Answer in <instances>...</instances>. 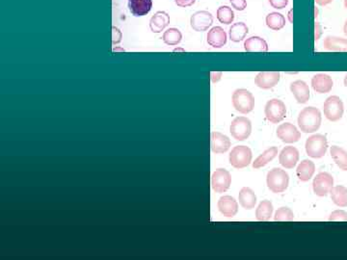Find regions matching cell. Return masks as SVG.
<instances>
[{"mask_svg": "<svg viewBox=\"0 0 347 260\" xmlns=\"http://www.w3.org/2000/svg\"><path fill=\"white\" fill-rule=\"evenodd\" d=\"M297 122L301 131L304 133H314L319 129L322 122V116L317 108L310 106L304 108L299 113Z\"/></svg>", "mask_w": 347, "mask_h": 260, "instance_id": "obj_1", "label": "cell"}, {"mask_svg": "<svg viewBox=\"0 0 347 260\" xmlns=\"http://www.w3.org/2000/svg\"><path fill=\"white\" fill-rule=\"evenodd\" d=\"M267 187L275 194L283 193L290 183V177L288 172L280 168H274L268 171L267 177Z\"/></svg>", "mask_w": 347, "mask_h": 260, "instance_id": "obj_2", "label": "cell"}, {"mask_svg": "<svg viewBox=\"0 0 347 260\" xmlns=\"http://www.w3.org/2000/svg\"><path fill=\"white\" fill-rule=\"evenodd\" d=\"M232 101L234 109L241 114H248L255 108V98L248 90H235L232 97Z\"/></svg>", "mask_w": 347, "mask_h": 260, "instance_id": "obj_3", "label": "cell"}, {"mask_svg": "<svg viewBox=\"0 0 347 260\" xmlns=\"http://www.w3.org/2000/svg\"><path fill=\"white\" fill-rule=\"evenodd\" d=\"M306 153L312 158H321L328 149V141L322 134H315L306 141Z\"/></svg>", "mask_w": 347, "mask_h": 260, "instance_id": "obj_4", "label": "cell"}, {"mask_svg": "<svg viewBox=\"0 0 347 260\" xmlns=\"http://www.w3.org/2000/svg\"><path fill=\"white\" fill-rule=\"evenodd\" d=\"M323 112L326 119L330 122H338L342 118L344 112L342 100L338 96H331L326 98L323 104Z\"/></svg>", "mask_w": 347, "mask_h": 260, "instance_id": "obj_5", "label": "cell"}, {"mask_svg": "<svg viewBox=\"0 0 347 260\" xmlns=\"http://www.w3.org/2000/svg\"><path fill=\"white\" fill-rule=\"evenodd\" d=\"M264 114L267 121L272 123H279L285 118L287 107L281 99L272 98L268 100L266 104Z\"/></svg>", "mask_w": 347, "mask_h": 260, "instance_id": "obj_6", "label": "cell"}, {"mask_svg": "<svg viewBox=\"0 0 347 260\" xmlns=\"http://www.w3.org/2000/svg\"><path fill=\"white\" fill-rule=\"evenodd\" d=\"M252 157V150L248 146H236L232 149L229 161L235 169H243L250 165Z\"/></svg>", "mask_w": 347, "mask_h": 260, "instance_id": "obj_7", "label": "cell"}, {"mask_svg": "<svg viewBox=\"0 0 347 260\" xmlns=\"http://www.w3.org/2000/svg\"><path fill=\"white\" fill-rule=\"evenodd\" d=\"M230 132L236 141H244L249 138L252 132V123L246 117H237L231 123Z\"/></svg>", "mask_w": 347, "mask_h": 260, "instance_id": "obj_8", "label": "cell"}, {"mask_svg": "<svg viewBox=\"0 0 347 260\" xmlns=\"http://www.w3.org/2000/svg\"><path fill=\"white\" fill-rule=\"evenodd\" d=\"M334 187V179L329 172L321 171L316 175L313 181V189L316 196L326 197Z\"/></svg>", "mask_w": 347, "mask_h": 260, "instance_id": "obj_9", "label": "cell"}, {"mask_svg": "<svg viewBox=\"0 0 347 260\" xmlns=\"http://www.w3.org/2000/svg\"><path fill=\"white\" fill-rule=\"evenodd\" d=\"M232 184V176L225 169H217L211 176V188L216 193H225Z\"/></svg>", "mask_w": 347, "mask_h": 260, "instance_id": "obj_10", "label": "cell"}, {"mask_svg": "<svg viewBox=\"0 0 347 260\" xmlns=\"http://www.w3.org/2000/svg\"><path fill=\"white\" fill-rule=\"evenodd\" d=\"M213 24V16L209 11H198L190 17V25L197 32L207 31Z\"/></svg>", "mask_w": 347, "mask_h": 260, "instance_id": "obj_11", "label": "cell"}, {"mask_svg": "<svg viewBox=\"0 0 347 260\" xmlns=\"http://www.w3.org/2000/svg\"><path fill=\"white\" fill-rule=\"evenodd\" d=\"M277 137L285 144H293L300 140L301 133L295 125L290 122H285L278 127Z\"/></svg>", "mask_w": 347, "mask_h": 260, "instance_id": "obj_12", "label": "cell"}, {"mask_svg": "<svg viewBox=\"0 0 347 260\" xmlns=\"http://www.w3.org/2000/svg\"><path fill=\"white\" fill-rule=\"evenodd\" d=\"M231 140L228 136L220 132H211L210 134V148L211 151L221 155L227 153L231 147Z\"/></svg>", "mask_w": 347, "mask_h": 260, "instance_id": "obj_13", "label": "cell"}, {"mask_svg": "<svg viewBox=\"0 0 347 260\" xmlns=\"http://www.w3.org/2000/svg\"><path fill=\"white\" fill-rule=\"evenodd\" d=\"M281 73L278 72H260L255 78V84L260 89H271L279 83Z\"/></svg>", "mask_w": 347, "mask_h": 260, "instance_id": "obj_14", "label": "cell"}, {"mask_svg": "<svg viewBox=\"0 0 347 260\" xmlns=\"http://www.w3.org/2000/svg\"><path fill=\"white\" fill-rule=\"evenodd\" d=\"M312 87L317 94H327L331 92L334 82L331 76L326 73H317L312 78Z\"/></svg>", "mask_w": 347, "mask_h": 260, "instance_id": "obj_15", "label": "cell"}, {"mask_svg": "<svg viewBox=\"0 0 347 260\" xmlns=\"http://www.w3.org/2000/svg\"><path fill=\"white\" fill-rule=\"evenodd\" d=\"M217 206L220 213L228 218H233L238 212V203L231 196L221 197L217 203Z\"/></svg>", "mask_w": 347, "mask_h": 260, "instance_id": "obj_16", "label": "cell"}, {"mask_svg": "<svg viewBox=\"0 0 347 260\" xmlns=\"http://www.w3.org/2000/svg\"><path fill=\"white\" fill-rule=\"evenodd\" d=\"M299 161L298 149L294 146H285L279 155V162L285 169H292Z\"/></svg>", "mask_w": 347, "mask_h": 260, "instance_id": "obj_17", "label": "cell"}, {"mask_svg": "<svg viewBox=\"0 0 347 260\" xmlns=\"http://www.w3.org/2000/svg\"><path fill=\"white\" fill-rule=\"evenodd\" d=\"M227 39L228 36L226 31L221 26L212 27L207 36L208 44L214 49L223 48L227 44Z\"/></svg>", "mask_w": 347, "mask_h": 260, "instance_id": "obj_18", "label": "cell"}, {"mask_svg": "<svg viewBox=\"0 0 347 260\" xmlns=\"http://www.w3.org/2000/svg\"><path fill=\"white\" fill-rule=\"evenodd\" d=\"M291 93L300 104L307 103L310 99L309 85L303 80H296L291 84Z\"/></svg>", "mask_w": 347, "mask_h": 260, "instance_id": "obj_19", "label": "cell"}, {"mask_svg": "<svg viewBox=\"0 0 347 260\" xmlns=\"http://www.w3.org/2000/svg\"><path fill=\"white\" fill-rule=\"evenodd\" d=\"M128 5L133 16H146L153 8V0H129Z\"/></svg>", "mask_w": 347, "mask_h": 260, "instance_id": "obj_20", "label": "cell"}, {"mask_svg": "<svg viewBox=\"0 0 347 260\" xmlns=\"http://www.w3.org/2000/svg\"><path fill=\"white\" fill-rule=\"evenodd\" d=\"M170 16L164 11H158L150 19V28L152 32L160 33L169 25Z\"/></svg>", "mask_w": 347, "mask_h": 260, "instance_id": "obj_21", "label": "cell"}, {"mask_svg": "<svg viewBox=\"0 0 347 260\" xmlns=\"http://www.w3.org/2000/svg\"><path fill=\"white\" fill-rule=\"evenodd\" d=\"M323 47L329 51L347 52V39L336 36H327L323 41Z\"/></svg>", "mask_w": 347, "mask_h": 260, "instance_id": "obj_22", "label": "cell"}, {"mask_svg": "<svg viewBox=\"0 0 347 260\" xmlns=\"http://www.w3.org/2000/svg\"><path fill=\"white\" fill-rule=\"evenodd\" d=\"M244 49L247 52H267L268 45L264 39L258 36H252L244 41Z\"/></svg>", "mask_w": 347, "mask_h": 260, "instance_id": "obj_23", "label": "cell"}, {"mask_svg": "<svg viewBox=\"0 0 347 260\" xmlns=\"http://www.w3.org/2000/svg\"><path fill=\"white\" fill-rule=\"evenodd\" d=\"M239 203L244 209L251 210L257 204V196L255 192L249 187H243L238 195Z\"/></svg>", "mask_w": 347, "mask_h": 260, "instance_id": "obj_24", "label": "cell"}, {"mask_svg": "<svg viewBox=\"0 0 347 260\" xmlns=\"http://www.w3.org/2000/svg\"><path fill=\"white\" fill-rule=\"evenodd\" d=\"M315 171V163L311 160L305 159L299 164L297 170H296V175L301 181L307 182L313 178Z\"/></svg>", "mask_w": 347, "mask_h": 260, "instance_id": "obj_25", "label": "cell"}, {"mask_svg": "<svg viewBox=\"0 0 347 260\" xmlns=\"http://www.w3.org/2000/svg\"><path fill=\"white\" fill-rule=\"evenodd\" d=\"M249 32L248 26L244 23H236L230 27L229 36L230 40L234 42H239L245 39Z\"/></svg>", "mask_w": 347, "mask_h": 260, "instance_id": "obj_26", "label": "cell"}, {"mask_svg": "<svg viewBox=\"0 0 347 260\" xmlns=\"http://www.w3.org/2000/svg\"><path fill=\"white\" fill-rule=\"evenodd\" d=\"M332 158L340 170L347 171V151L338 146H332L330 149Z\"/></svg>", "mask_w": 347, "mask_h": 260, "instance_id": "obj_27", "label": "cell"}, {"mask_svg": "<svg viewBox=\"0 0 347 260\" xmlns=\"http://www.w3.org/2000/svg\"><path fill=\"white\" fill-rule=\"evenodd\" d=\"M277 155H278V147L277 146H271V147L267 148V150H264L253 162V168L254 169H259V168L264 167L270 161H272Z\"/></svg>", "mask_w": 347, "mask_h": 260, "instance_id": "obj_28", "label": "cell"}, {"mask_svg": "<svg viewBox=\"0 0 347 260\" xmlns=\"http://www.w3.org/2000/svg\"><path fill=\"white\" fill-rule=\"evenodd\" d=\"M332 201L337 206L346 207L347 206V188L342 185H338L332 188L330 191Z\"/></svg>", "mask_w": 347, "mask_h": 260, "instance_id": "obj_29", "label": "cell"}, {"mask_svg": "<svg viewBox=\"0 0 347 260\" xmlns=\"http://www.w3.org/2000/svg\"><path fill=\"white\" fill-rule=\"evenodd\" d=\"M273 204L269 201H262L258 204L256 210V218L259 222H267L272 217Z\"/></svg>", "mask_w": 347, "mask_h": 260, "instance_id": "obj_30", "label": "cell"}, {"mask_svg": "<svg viewBox=\"0 0 347 260\" xmlns=\"http://www.w3.org/2000/svg\"><path fill=\"white\" fill-rule=\"evenodd\" d=\"M266 23L267 27L270 28L271 30L279 31L283 29L285 25V17L278 12H272L267 15Z\"/></svg>", "mask_w": 347, "mask_h": 260, "instance_id": "obj_31", "label": "cell"}, {"mask_svg": "<svg viewBox=\"0 0 347 260\" xmlns=\"http://www.w3.org/2000/svg\"><path fill=\"white\" fill-rule=\"evenodd\" d=\"M163 41L168 46H177L182 40V34L178 28H169L167 29L163 36Z\"/></svg>", "mask_w": 347, "mask_h": 260, "instance_id": "obj_32", "label": "cell"}, {"mask_svg": "<svg viewBox=\"0 0 347 260\" xmlns=\"http://www.w3.org/2000/svg\"><path fill=\"white\" fill-rule=\"evenodd\" d=\"M217 19L223 25H231L234 20V13L229 6H221L217 10Z\"/></svg>", "mask_w": 347, "mask_h": 260, "instance_id": "obj_33", "label": "cell"}, {"mask_svg": "<svg viewBox=\"0 0 347 260\" xmlns=\"http://www.w3.org/2000/svg\"><path fill=\"white\" fill-rule=\"evenodd\" d=\"M294 220V214L289 207H281L275 212V222H291Z\"/></svg>", "mask_w": 347, "mask_h": 260, "instance_id": "obj_34", "label": "cell"}, {"mask_svg": "<svg viewBox=\"0 0 347 260\" xmlns=\"http://www.w3.org/2000/svg\"><path fill=\"white\" fill-rule=\"evenodd\" d=\"M330 222H347V212L338 209L332 212L329 216Z\"/></svg>", "mask_w": 347, "mask_h": 260, "instance_id": "obj_35", "label": "cell"}, {"mask_svg": "<svg viewBox=\"0 0 347 260\" xmlns=\"http://www.w3.org/2000/svg\"><path fill=\"white\" fill-rule=\"evenodd\" d=\"M230 3L236 11H244L247 7V0H230Z\"/></svg>", "mask_w": 347, "mask_h": 260, "instance_id": "obj_36", "label": "cell"}, {"mask_svg": "<svg viewBox=\"0 0 347 260\" xmlns=\"http://www.w3.org/2000/svg\"><path fill=\"white\" fill-rule=\"evenodd\" d=\"M121 38H123V34H121V30L116 26H112V44L113 45L120 44L121 41Z\"/></svg>", "mask_w": 347, "mask_h": 260, "instance_id": "obj_37", "label": "cell"}, {"mask_svg": "<svg viewBox=\"0 0 347 260\" xmlns=\"http://www.w3.org/2000/svg\"><path fill=\"white\" fill-rule=\"evenodd\" d=\"M270 5L277 10H282L285 8L289 4V0H268Z\"/></svg>", "mask_w": 347, "mask_h": 260, "instance_id": "obj_38", "label": "cell"}, {"mask_svg": "<svg viewBox=\"0 0 347 260\" xmlns=\"http://www.w3.org/2000/svg\"><path fill=\"white\" fill-rule=\"evenodd\" d=\"M196 0H175V3L178 5V7L181 8H186L190 7L195 4Z\"/></svg>", "mask_w": 347, "mask_h": 260, "instance_id": "obj_39", "label": "cell"}, {"mask_svg": "<svg viewBox=\"0 0 347 260\" xmlns=\"http://www.w3.org/2000/svg\"><path fill=\"white\" fill-rule=\"evenodd\" d=\"M321 35H322V26H321V25L319 24V23H317V21H315V41H317L319 39H320V37H321Z\"/></svg>", "mask_w": 347, "mask_h": 260, "instance_id": "obj_40", "label": "cell"}, {"mask_svg": "<svg viewBox=\"0 0 347 260\" xmlns=\"http://www.w3.org/2000/svg\"><path fill=\"white\" fill-rule=\"evenodd\" d=\"M222 77V72H212L210 73V78L213 83L218 82Z\"/></svg>", "mask_w": 347, "mask_h": 260, "instance_id": "obj_41", "label": "cell"}, {"mask_svg": "<svg viewBox=\"0 0 347 260\" xmlns=\"http://www.w3.org/2000/svg\"><path fill=\"white\" fill-rule=\"evenodd\" d=\"M333 0H315V3L319 6H326L330 4Z\"/></svg>", "mask_w": 347, "mask_h": 260, "instance_id": "obj_42", "label": "cell"}, {"mask_svg": "<svg viewBox=\"0 0 347 260\" xmlns=\"http://www.w3.org/2000/svg\"><path fill=\"white\" fill-rule=\"evenodd\" d=\"M288 18H289V21H290L291 24H293V9L290 10V12H289V14H288Z\"/></svg>", "mask_w": 347, "mask_h": 260, "instance_id": "obj_43", "label": "cell"}, {"mask_svg": "<svg viewBox=\"0 0 347 260\" xmlns=\"http://www.w3.org/2000/svg\"><path fill=\"white\" fill-rule=\"evenodd\" d=\"M343 33H344V35L347 37V19L345 20V23H344V25H343Z\"/></svg>", "mask_w": 347, "mask_h": 260, "instance_id": "obj_44", "label": "cell"}, {"mask_svg": "<svg viewBox=\"0 0 347 260\" xmlns=\"http://www.w3.org/2000/svg\"><path fill=\"white\" fill-rule=\"evenodd\" d=\"M317 16H318V8L315 6V19L317 18Z\"/></svg>", "mask_w": 347, "mask_h": 260, "instance_id": "obj_45", "label": "cell"}, {"mask_svg": "<svg viewBox=\"0 0 347 260\" xmlns=\"http://www.w3.org/2000/svg\"><path fill=\"white\" fill-rule=\"evenodd\" d=\"M343 84H344V86H345V87L347 88V73L346 75L344 76V79H343Z\"/></svg>", "mask_w": 347, "mask_h": 260, "instance_id": "obj_46", "label": "cell"}, {"mask_svg": "<svg viewBox=\"0 0 347 260\" xmlns=\"http://www.w3.org/2000/svg\"><path fill=\"white\" fill-rule=\"evenodd\" d=\"M343 3H344V7L347 9V0H343Z\"/></svg>", "mask_w": 347, "mask_h": 260, "instance_id": "obj_47", "label": "cell"}, {"mask_svg": "<svg viewBox=\"0 0 347 260\" xmlns=\"http://www.w3.org/2000/svg\"><path fill=\"white\" fill-rule=\"evenodd\" d=\"M174 51H185L183 49H176Z\"/></svg>", "mask_w": 347, "mask_h": 260, "instance_id": "obj_48", "label": "cell"}]
</instances>
